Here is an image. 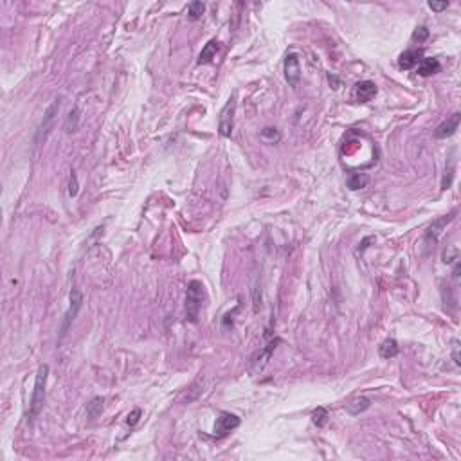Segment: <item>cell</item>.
Returning a JSON list of instances; mask_svg holds the SVG:
<instances>
[{
	"label": "cell",
	"mask_w": 461,
	"mask_h": 461,
	"mask_svg": "<svg viewBox=\"0 0 461 461\" xmlns=\"http://www.w3.org/2000/svg\"><path fill=\"white\" fill-rule=\"evenodd\" d=\"M47 377H49V366H47V364H41V366L38 367L36 380H34L33 396H31V403H29V418H31V420H33V418H36L38 412L41 411L43 398H45Z\"/></svg>",
	"instance_id": "1"
},
{
	"label": "cell",
	"mask_w": 461,
	"mask_h": 461,
	"mask_svg": "<svg viewBox=\"0 0 461 461\" xmlns=\"http://www.w3.org/2000/svg\"><path fill=\"white\" fill-rule=\"evenodd\" d=\"M202 301H204V285L200 281H191L186 292V317L190 322H198Z\"/></svg>",
	"instance_id": "2"
},
{
	"label": "cell",
	"mask_w": 461,
	"mask_h": 461,
	"mask_svg": "<svg viewBox=\"0 0 461 461\" xmlns=\"http://www.w3.org/2000/svg\"><path fill=\"white\" fill-rule=\"evenodd\" d=\"M60 108H62V99H60V98L53 99V103H51L49 108L45 110V114H43V119H41L40 126H38L36 137H34V144H41V143H45V141H47L49 133L53 132L54 121H56V115H58V112H60Z\"/></svg>",
	"instance_id": "3"
},
{
	"label": "cell",
	"mask_w": 461,
	"mask_h": 461,
	"mask_svg": "<svg viewBox=\"0 0 461 461\" xmlns=\"http://www.w3.org/2000/svg\"><path fill=\"white\" fill-rule=\"evenodd\" d=\"M69 299H70L69 310H67L65 315H63L62 326H60V339H63V337L67 335V332L70 330L72 322L76 321V317H78L79 310H81V306H83V294L79 292L78 288H74V290H70Z\"/></svg>",
	"instance_id": "4"
},
{
	"label": "cell",
	"mask_w": 461,
	"mask_h": 461,
	"mask_svg": "<svg viewBox=\"0 0 461 461\" xmlns=\"http://www.w3.org/2000/svg\"><path fill=\"white\" fill-rule=\"evenodd\" d=\"M235 108H236L235 99H229L225 103V107L222 108V112H220L218 132L222 137H231V133H233V126H235Z\"/></svg>",
	"instance_id": "5"
},
{
	"label": "cell",
	"mask_w": 461,
	"mask_h": 461,
	"mask_svg": "<svg viewBox=\"0 0 461 461\" xmlns=\"http://www.w3.org/2000/svg\"><path fill=\"white\" fill-rule=\"evenodd\" d=\"M454 214H456V211H452V213L447 214V216H441V218L434 220V222L429 225V229L425 231V243H427V245H436L441 233H443V229L447 227V223H450L454 220Z\"/></svg>",
	"instance_id": "6"
},
{
	"label": "cell",
	"mask_w": 461,
	"mask_h": 461,
	"mask_svg": "<svg viewBox=\"0 0 461 461\" xmlns=\"http://www.w3.org/2000/svg\"><path fill=\"white\" fill-rule=\"evenodd\" d=\"M285 78H287L290 86H294V88L299 86L301 65H299V58H297V54L290 53V54H287V58H285Z\"/></svg>",
	"instance_id": "7"
},
{
	"label": "cell",
	"mask_w": 461,
	"mask_h": 461,
	"mask_svg": "<svg viewBox=\"0 0 461 461\" xmlns=\"http://www.w3.org/2000/svg\"><path fill=\"white\" fill-rule=\"evenodd\" d=\"M236 427H240V418L231 412H222L218 416V420L214 424V436L216 438H223L227 436L231 431H235Z\"/></svg>",
	"instance_id": "8"
},
{
	"label": "cell",
	"mask_w": 461,
	"mask_h": 461,
	"mask_svg": "<svg viewBox=\"0 0 461 461\" xmlns=\"http://www.w3.org/2000/svg\"><path fill=\"white\" fill-rule=\"evenodd\" d=\"M459 123H461V114L459 112H454L450 117H447V119L436 128L434 137H436V139H447V137L454 135L456 130L459 128Z\"/></svg>",
	"instance_id": "9"
},
{
	"label": "cell",
	"mask_w": 461,
	"mask_h": 461,
	"mask_svg": "<svg viewBox=\"0 0 461 461\" xmlns=\"http://www.w3.org/2000/svg\"><path fill=\"white\" fill-rule=\"evenodd\" d=\"M353 96H355V99H357L358 103H367V101H371V99L377 96V85H375L373 81L357 83Z\"/></svg>",
	"instance_id": "10"
},
{
	"label": "cell",
	"mask_w": 461,
	"mask_h": 461,
	"mask_svg": "<svg viewBox=\"0 0 461 461\" xmlns=\"http://www.w3.org/2000/svg\"><path fill=\"white\" fill-rule=\"evenodd\" d=\"M422 60H424V51L422 49H409V51H405V53L400 54L398 67L400 69L409 70V69H412L414 65H418Z\"/></svg>",
	"instance_id": "11"
},
{
	"label": "cell",
	"mask_w": 461,
	"mask_h": 461,
	"mask_svg": "<svg viewBox=\"0 0 461 461\" xmlns=\"http://www.w3.org/2000/svg\"><path fill=\"white\" fill-rule=\"evenodd\" d=\"M440 67L441 65L436 58H424V60L418 63V74L427 78V76H432V74H436V72H440Z\"/></svg>",
	"instance_id": "12"
},
{
	"label": "cell",
	"mask_w": 461,
	"mask_h": 461,
	"mask_svg": "<svg viewBox=\"0 0 461 461\" xmlns=\"http://www.w3.org/2000/svg\"><path fill=\"white\" fill-rule=\"evenodd\" d=\"M398 351H400L398 342H396L395 339H387V341H384L379 348V353L382 358H395L396 355H398Z\"/></svg>",
	"instance_id": "13"
},
{
	"label": "cell",
	"mask_w": 461,
	"mask_h": 461,
	"mask_svg": "<svg viewBox=\"0 0 461 461\" xmlns=\"http://www.w3.org/2000/svg\"><path fill=\"white\" fill-rule=\"evenodd\" d=\"M371 405L370 398H366V396H360V398H355L351 400L350 403H348V407H346V411L350 412L351 416H357L360 414V412H364L367 407Z\"/></svg>",
	"instance_id": "14"
},
{
	"label": "cell",
	"mask_w": 461,
	"mask_h": 461,
	"mask_svg": "<svg viewBox=\"0 0 461 461\" xmlns=\"http://www.w3.org/2000/svg\"><path fill=\"white\" fill-rule=\"evenodd\" d=\"M216 51H218V41L216 40H211L209 43H206V47L202 49L200 56H198V63H209L213 62V58L216 56Z\"/></svg>",
	"instance_id": "15"
},
{
	"label": "cell",
	"mask_w": 461,
	"mask_h": 461,
	"mask_svg": "<svg viewBox=\"0 0 461 461\" xmlns=\"http://www.w3.org/2000/svg\"><path fill=\"white\" fill-rule=\"evenodd\" d=\"M366 184H367L366 173H353V175L348 177V188H350L351 191L362 190V188H366Z\"/></svg>",
	"instance_id": "16"
},
{
	"label": "cell",
	"mask_w": 461,
	"mask_h": 461,
	"mask_svg": "<svg viewBox=\"0 0 461 461\" xmlns=\"http://www.w3.org/2000/svg\"><path fill=\"white\" fill-rule=\"evenodd\" d=\"M79 126V110L78 108H72V110L69 112V115H67L65 119V132L67 133H74L76 130H78Z\"/></svg>",
	"instance_id": "17"
},
{
	"label": "cell",
	"mask_w": 461,
	"mask_h": 461,
	"mask_svg": "<svg viewBox=\"0 0 461 461\" xmlns=\"http://www.w3.org/2000/svg\"><path fill=\"white\" fill-rule=\"evenodd\" d=\"M259 137H261V141L267 144H276L281 141V133L278 132V128H265Z\"/></svg>",
	"instance_id": "18"
},
{
	"label": "cell",
	"mask_w": 461,
	"mask_h": 461,
	"mask_svg": "<svg viewBox=\"0 0 461 461\" xmlns=\"http://www.w3.org/2000/svg\"><path fill=\"white\" fill-rule=\"evenodd\" d=\"M312 422L317 425V427H325L326 422H328V411L325 407H317L315 411L312 412Z\"/></svg>",
	"instance_id": "19"
},
{
	"label": "cell",
	"mask_w": 461,
	"mask_h": 461,
	"mask_svg": "<svg viewBox=\"0 0 461 461\" xmlns=\"http://www.w3.org/2000/svg\"><path fill=\"white\" fill-rule=\"evenodd\" d=\"M204 13H206V4H204V2H191L190 4V11H188V15H190L191 20H198Z\"/></svg>",
	"instance_id": "20"
},
{
	"label": "cell",
	"mask_w": 461,
	"mask_h": 461,
	"mask_svg": "<svg viewBox=\"0 0 461 461\" xmlns=\"http://www.w3.org/2000/svg\"><path fill=\"white\" fill-rule=\"evenodd\" d=\"M86 411H88V414L92 416V418H96V416L101 414V411H103V398H94L88 405H86Z\"/></svg>",
	"instance_id": "21"
},
{
	"label": "cell",
	"mask_w": 461,
	"mask_h": 461,
	"mask_svg": "<svg viewBox=\"0 0 461 461\" xmlns=\"http://www.w3.org/2000/svg\"><path fill=\"white\" fill-rule=\"evenodd\" d=\"M452 178H454V159H450L449 168H445V178L443 184H441V190H449L450 184H452Z\"/></svg>",
	"instance_id": "22"
},
{
	"label": "cell",
	"mask_w": 461,
	"mask_h": 461,
	"mask_svg": "<svg viewBox=\"0 0 461 461\" xmlns=\"http://www.w3.org/2000/svg\"><path fill=\"white\" fill-rule=\"evenodd\" d=\"M429 38V29L427 27H416L414 29V33H412V40L414 41H424V40H427Z\"/></svg>",
	"instance_id": "23"
},
{
	"label": "cell",
	"mask_w": 461,
	"mask_h": 461,
	"mask_svg": "<svg viewBox=\"0 0 461 461\" xmlns=\"http://www.w3.org/2000/svg\"><path fill=\"white\" fill-rule=\"evenodd\" d=\"M69 195H70V197H76V195H78V177H76V173H74V171L70 173V180H69Z\"/></svg>",
	"instance_id": "24"
},
{
	"label": "cell",
	"mask_w": 461,
	"mask_h": 461,
	"mask_svg": "<svg viewBox=\"0 0 461 461\" xmlns=\"http://www.w3.org/2000/svg\"><path fill=\"white\" fill-rule=\"evenodd\" d=\"M139 418H141V409H133L130 414H128V418H126V424L130 425V427H133V425H137V422H139Z\"/></svg>",
	"instance_id": "25"
},
{
	"label": "cell",
	"mask_w": 461,
	"mask_h": 461,
	"mask_svg": "<svg viewBox=\"0 0 461 461\" xmlns=\"http://www.w3.org/2000/svg\"><path fill=\"white\" fill-rule=\"evenodd\" d=\"M429 8L432 9V11H445V9L449 8V2H429Z\"/></svg>",
	"instance_id": "26"
},
{
	"label": "cell",
	"mask_w": 461,
	"mask_h": 461,
	"mask_svg": "<svg viewBox=\"0 0 461 461\" xmlns=\"http://www.w3.org/2000/svg\"><path fill=\"white\" fill-rule=\"evenodd\" d=\"M452 355H454V364L459 366V346H457V342L454 344V353Z\"/></svg>",
	"instance_id": "27"
}]
</instances>
